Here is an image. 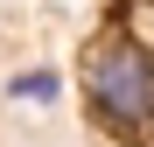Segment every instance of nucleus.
Wrapping results in <instances>:
<instances>
[{
	"mask_svg": "<svg viewBox=\"0 0 154 147\" xmlns=\"http://www.w3.org/2000/svg\"><path fill=\"white\" fill-rule=\"evenodd\" d=\"M77 84L105 133H154V56L133 35H98L77 63Z\"/></svg>",
	"mask_w": 154,
	"mask_h": 147,
	"instance_id": "obj_1",
	"label": "nucleus"
},
{
	"mask_svg": "<svg viewBox=\"0 0 154 147\" xmlns=\"http://www.w3.org/2000/svg\"><path fill=\"white\" fill-rule=\"evenodd\" d=\"M14 98H28V105H49V98H56V70H21V77H14Z\"/></svg>",
	"mask_w": 154,
	"mask_h": 147,
	"instance_id": "obj_2",
	"label": "nucleus"
}]
</instances>
